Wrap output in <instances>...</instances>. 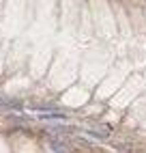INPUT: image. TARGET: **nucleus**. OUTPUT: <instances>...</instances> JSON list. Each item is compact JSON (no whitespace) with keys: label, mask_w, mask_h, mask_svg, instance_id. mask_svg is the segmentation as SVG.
<instances>
[{"label":"nucleus","mask_w":146,"mask_h":153,"mask_svg":"<svg viewBox=\"0 0 146 153\" xmlns=\"http://www.w3.org/2000/svg\"><path fill=\"white\" fill-rule=\"evenodd\" d=\"M47 147H49V151H54V153H67V151H69L67 147H62L60 140H49Z\"/></svg>","instance_id":"obj_1"},{"label":"nucleus","mask_w":146,"mask_h":153,"mask_svg":"<svg viewBox=\"0 0 146 153\" xmlns=\"http://www.w3.org/2000/svg\"><path fill=\"white\" fill-rule=\"evenodd\" d=\"M4 106H11V108H22V104H17V101H11V99L0 97V108H4Z\"/></svg>","instance_id":"obj_2"}]
</instances>
